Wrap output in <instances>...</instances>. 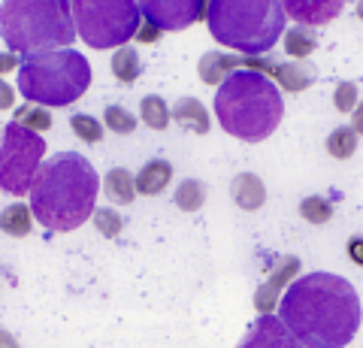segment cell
<instances>
[{
	"instance_id": "cell-7",
	"label": "cell",
	"mask_w": 363,
	"mask_h": 348,
	"mask_svg": "<svg viewBox=\"0 0 363 348\" xmlns=\"http://www.w3.org/2000/svg\"><path fill=\"white\" fill-rule=\"evenodd\" d=\"M76 33L91 49H116L133 40L143 21L136 0H70Z\"/></svg>"
},
{
	"instance_id": "cell-29",
	"label": "cell",
	"mask_w": 363,
	"mask_h": 348,
	"mask_svg": "<svg viewBox=\"0 0 363 348\" xmlns=\"http://www.w3.org/2000/svg\"><path fill=\"white\" fill-rule=\"evenodd\" d=\"M333 103H336L339 112H351L357 106V85L354 82H339L336 94H333Z\"/></svg>"
},
{
	"instance_id": "cell-13",
	"label": "cell",
	"mask_w": 363,
	"mask_h": 348,
	"mask_svg": "<svg viewBox=\"0 0 363 348\" xmlns=\"http://www.w3.org/2000/svg\"><path fill=\"white\" fill-rule=\"evenodd\" d=\"M169 118H176L182 128H188L191 133H200V137L203 133H209V128H212L209 112L197 97H179L176 106L169 109Z\"/></svg>"
},
{
	"instance_id": "cell-34",
	"label": "cell",
	"mask_w": 363,
	"mask_h": 348,
	"mask_svg": "<svg viewBox=\"0 0 363 348\" xmlns=\"http://www.w3.org/2000/svg\"><path fill=\"white\" fill-rule=\"evenodd\" d=\"M351 128H354V133H363V103H357L351 112Z\"/></svg>"
},
{
	"instance_id": "cell-17",
	"label": "cell",
	"mask_w": 363,
	"mask_h": 348,
	"mask_svg": "<svg viewBox=\"0 0 363 348\" xmlns=\"http://www.w3.org/2000/svg\"><path fill=\"white\" fill-rule=\"evenodd\" d=\"M100 191H104L112 203L128 206V203H133V197H136V179H133L130 170H124V167H112V170L106 173L104 188Z\"/></svg>"
},
{
	"instance_id": "cell-4",
	"label": "cell",
	"mask_w": 363,
	"mask_h": 348,
	"mask_svg": "<svg viewBox=\"0 0 363 348\" xmlns=\"http://www.w3.org/2000/svg\"><path fill=\"white\" fill-rule=\"evenodd\" d=\"M0 37L16 55H37L70 46L76 40L70 0H4Z\"/></svg>"
},
{
	"instance_id": "cell-22",
	"label": "cell",
	"mask_w": 363,
	"mask_h": 348,
	"mask_svg": "<svg viewBox=\"0 0 363 348\" xmlns=\"http://www.w3.org/2000/svg\"><path fill=\"white\" fill-rule=\"evenodd\" d=\"M18 125H25V128H30V130H37V133H45L52 128V116H49V109L45 106H40V103H28L25 106H18L16 109V116H13Z\"/></svg>"
},
{
	"instance_id": "cell-30",
	"label": "cell",
	"mask_w": 363,
	"mask_h": 348,
	"mask_svg": "<svg viewBox=\"0 0 363 348\" xmlns=\"http://www.w3.org/2000/svg\"><path fill=\"white\" fill-rule=\"evenodd\" d=\"M161 28H157V25H152V21L149 18H143L140 21V28H136V33H133V37L136 40H140V43H157V40H161Z\"/></svg>"
},
{
	"instance_id": "cell-2",
	"label": "cell",
	"mask_w": 363,
	"mask_h": 348,
	"mask_svg": "<svg viewBox=\"0 0 363 348\" xmlns=\"http://www.w3.org/2000/svg\"><path fill=\"white\" fill-rule=\"evenodd\" d=\"M100 191V176L79 152H58L40 164L30 185V212L45 230L67 233L91 218Z\"/></svg>"
},
{
	"instance_id": "cell-35",
	"label": "cell",
	"mask_w": 363,
	"mask_h": 348,
	"mask_svg": "<svg viewBox=\"0 0 363 348\" xmlns=\"http://www.w3.org/2000/svg\"><path fill=\"white\" fill-rule=\"evenodd\" d=\"M0 345H16V339H13V336H6L4 330H0Z\"/></svg>"
},
{
	"instance_id": "cell-20",
	"label": "cell",
	"mask_w": 363,
	"mask_h": 348,
	"mask_svg": "<svg viewBox=\"0 0 363 348\" xmlns=\"http://www.w3.org/2000/svg\"><path fill=\"white\" fill-rule=\"evenodd\" d=\"M318 49V37H315V30L309 25H297V28H291L285 33V52L291 55V58H309V55Z\"/></svg>"
},
{
	"instance_id": "cell-1",
	"label": "cell",
	"mask_w": 363,
	"mask_h": 348,
	"mask_svg": "<svg viewBox=\"0 0 363 348\" xmlns=\"http://www.w3.org/2000/svg\"><path fill=\"white\" fill-rule=\"evenodd\" d=\"M276 309L288 333L306 348H342L360 327L357 291L333 273L300 276Z\"/></svg>"
},
{
	"instance_id": "cell-11",
	"label": "cell",
	"mask_w": 363,
	"mask_h": 348,
	"mask_svg": "<svg viewBox=\"0 0 363 348\" xmlns=\"http://www.w3.org/2000/svg\"><path fill=\"white\" fill-rule=\"evenodd\" d=\"M279 4L285 9V16L294 18L297 25L321 28L342 13L345 0H279Z\"/></svg>"
},
{
	"instance_id": "cell-10",
	"label": "cell",
	"mask_w": 363,
	"mask_h": 348,
	"mask_svg": "<svg viewBox=\"0 0 363 348\" xmlns=\"http://www.w3.org/2000/svg\"><path fill=\"white\" fill-rule=\"evenodd\" d=\"M143 18L161 30H185L200 21V0H136Z\"/></svg>"
},
{
	"instance_id": "cell-36",
	"label": "cell",
	"mask_w": 363,
	"mask_h": 348,
	"mask_svg": "<svg viewBox=\"0 0 363 348\" xmlns=\"http://www.w3.org/2000/svg\"><path fill=\"white\" fill-rule=\"evenodd\" d=\"M357 16L363 18V0H357Z\"/></svg>"
},
{
	"instance_id": "cell-33",
	"label": "cell",
	"mask_w": 363,
	"mask_h": 348,
	"mask_svg": "<svg viewBox=\"0 0 363 348\" xmlns=\"http://www.w3.org/2000/svg\"><path fill=\"white\" fill-rule=\"evenodd\" d=\"M21 61H18V55L16 52H0V76L4 73H9L13 67H18Z\"/></svg>"
},
{
	"instance_id": "cell-32",
	"label": "cell",
	"mask_w": 363,
	"mask_h": 348,
	"mask_svg": "<svg viewBox=\"0 0 363 348\" xmlns=\"http://www.w3.org/2000/svg\"><path fill=\"white\" fill-rule=\"evenodd\" d=\"M348 257L354 261L357 266H363V237H354L348 242Z\"/></svg>"
},
{
	"instance_id": "cell-18",
	"label": "cell",
	"mask_w": 363,
	"mask_h": 348,
	"mask_svg": "<svg viewBox=\"0 0 363 348\" xmlns=\"http://www.w3.org/2000/svg\"><path fill=\"white\" fill-rule=\"evenodd\" d=\"M33 228V212L30 206L25 203H13V206H6L4 212H0V230L6 233V237H13V240H21V237H28Z\"/></svg>"
},
{
	"instance_id": "cell-27",
	"label": "cell",
	"mask_w": 363,
	"mask_h": 348,
	"mask_svg": "<svg viewBox=\"0 0 363 348\" xmlns=\"http://www.w3.org/2000/svg\"><path fill=\"white\" fill-rule=\"evenodd\" d=\"M104 121H106V128H109L112 133H121V137H128V133H133V130H136V118H133L124 106H116V103L106 106Z\"/></svg>"
},
{
	"instance_id": "cell-26",
	"label": "cell",
	"mask_w": 363,
	"mask_h": 348,
	"mask_svg": "<svg viewBox=\"0 0 363 348\" xmlns=\"http://www.w3.org/2000/svg\"><path fill=\"white\" fill-rule=\"evenodd\" d=\"M70 128L79 140H85V142H100L104 140V125H100L97 118H91L85 116V112H76V116L70 118Z\"/></svg>"
},
{
	"instance_id": "cell-23",
	"label": "cell",
	"mask_w": 363,
	"mask_h": 348,
	"mask_svg": "<svg viewBox=\"0 0 363 348\" xmlns=\"http://www.w3.org/2000/svg\"><path fill=\"white\" fill-rule=\"evenodd\" d=\"M140 116H143V121L152 130H167V125H169V106L164 103L161 97H155V94L152 97H143Z\"/></svg>"
},
{
	"instance_id": "cell-6",
	"label": "cell",
	"mask_w": 363,
	"mask_h": 348,
	"mask_svg": "<svg viewBox=\"0 0 363 348\" xmlns=\"http://www.w3.org/2000/svg\"><path fill=\"white\" fill-rule=\"evenodd\" d=\"M91 64L70 46L25 55L18 64V91L40 106H70L88 91Z\"/></svg>"
},
{
	"instance_id": "cell-19",
	"label": "cell",
	"mask_w": 363,
	"mask_h": 348,
	"mask_svg": "<svg viewBox=\"0 0 363 348\" xmlns=\"http://www.w3.org/2000/svg\"><path fill=\"white\" fill-rule=\"evenodd\" d=\"M140 73H143L140 55H136L130 46H118L116 58H112V76H116L118 82H124V85H133L136 79H140Z\"/></svg>"
},
{
	"instance_id": "cell-28",
	"label": "cell",
	"mask_w": 363,
	"mask_h": 348,
	"mask_svg": "<svg viewBox=\"0 0 363 348\" xmlns=\"http://www.w3.org/2000/svg\"><path fill=\"white\" fill-rule=\"evenodd\" d=\"M91 218H94L97 230L104 233V237H118L121 228H124L121 215H118V212H112L109 206H106V209H97V206H94V212H91Z\"/></svg>"
},
{
	"instance_id": "cell-15",
	"label": "cell",
	"mask_w": 363,
	"mask_h": 348,
	"mask_svg": "<svg viewBox=\"0 0 363 348\" xmlns=\"http://www.w3.org/2000/svg\"><path fill=\"white\" fill-rule=\"evenodd\" d=\"M169 179H173V164H167L161 158L149 161L140 173H136V194H145V197L164 194V188L169 185Z\"/></svg>"
},
{
	"instance_id": "cell-12",
	"label": "cell",
	"mask_w": 363,
	"mask_h": 348,
	"mask_svg": "<svg viewBox=\"0 0 363 348\" xmlns=\"http://www.w3.org/2000/svg\"><path fill=\"white\" fill-rule=\"evenodd\" d=\"M297 273H300V261H297V257H281L279 266H276V273H272L267 282L255 291V309H260V312H272V309H276L279 306V291L285 288Z\"/></svg>"
},
{
	"instance_id": "cell-24",
	"label": "cell",
	"mask_w": 363,
	"mask_h": 348,
	"mask_svg": "<svg viewBox=\"0 0 363 348\" xmlns=\"http://www.w3.org/2000/svg\"><path fill=\"white\" fill-rule=\"evenodd\" d=\"M327 152H330L333 158H339V161L351 158V155L357 152V133H354V128H336L330 137H327Z\"/></svg>"
},
{
	"instance_id": "cell-14",
	"label": "cell",
	"mask_w": 363,
	"mask_h": 348,
	"mask_svg": "<svg viewBox=\"0 0 363 348\" xmlns=\"http://www.w3.org/2000/svg\"><path fill=\"white\" fill-rule=\"evenodd\" d=\"M245 345H297V339L288 333V327L281 324V318H272L269 312L260 315V321L252 327V336L245 339Z\"/></svg>"
},
{
	"instance_id": "cell-31",
	"label": "cell",
	"mask_w": 363,
	"mask_h": 348,
	"mask_svg": "<svg viewBox=\"0 0 363 348\" xmlns=\"http://www.w3.org/2000/svg\"><path fill=\"white\" fill-rule=\"evenodd\" d=\"M16 106V91L9 82H0V109H13Z\"/></svg>"
},
{
	"instance_id": "cell-5",
	"label": "cell",
	"mask_w": 363,
	"mask_h": 348,
	"mask_svg": "<svg viewBox=\"0 0 363 348\" xmlns=\"http://www.w3.org/2000/svg\"><path fill=\"white\" fill-rule=\"evenodd\" d=\"M206 21L221 46L242 55H267L285 33V9L279 0H209Z\"/></svg>"
},
{
	"instance_id": "cell-21",
	"label": "cell",
	"mask_w": 363,
	"mask_h": 348,
	"mask_svg": "<svg viewBox=\"0 0 363 348\" xmlns=\"http://www.w3.org/2000/svg\"><path fill=\"white\" fill-rule=\"evenodd\" d=\"M203 203H206V188L197 179H185L179 188H176V206L182 212H197Z\"/></svg>"
},
{
	"instance_id": "cell-9",
	"label": "cell",
	"mask_w": 363,
	"mask_h": 348,
	"mask_svg": "<svg viewBox=\"0 0 363 348\" xmlns=\"http://www.w3.org/2000/svg\"><path fill=\"white\" fill-rule=\"evenodd\" d=\"M236 67H248V70H260V73L272 76V79L281 85V91H291V94L306 91V88L318 79L315 64H309V61L279 64L272 58H264V55H245V58H236Z\"/></svg>"
},
{
	"instance_id": "cell-16",
	"label": "cell",
	"mask_w": 363,
	"mask_h": 348,
	"mask_svg": "<svg viewBox=\"0 0 363 348\" xmlns=\"http://www.w3.org/2000/svg\"><path fill=\"white\" fill-rule=\"evenodd\" d=\"M230 194L236 200V206H242L245 212H255V209L264 206L267 188L255 173H240L233 179V185H230Z\"/></svg>"
},
{
	"instance_id": "cell-3",
	"label": "cell",
	"mask_w": 363,
	"mask_h": 348,
	"mask_svg": "<svg viewBox=\"0 0 363 348\" xmlns=\"http://www.w3.org/2000/svg\"><path fill=\"white\" fill-rule=\"evenodd\" d=\"M215 116L230 137L260 142L279 128L285 116V100L267 73L236 67L221 79V88L215 94Z\"/></svg>"
},
{
	"instance_id": "cell-8",
	"label": "cell",
	"mask_w": 363,
	"mask_h": 348,
	"mask_svg": "<svg viewBox=\"0 0 363 348\" xmlns=\"http://www.w3.org/2000/svg\"><path fill=\"white\" fill-rule=\"evenodd\" d=\"M45 155V140L37 130H30L25 125L4 128V140H0V191L6 194H28L37 170Z\"/></svg>"
},
{
	"instance_id": "cell-25",
	"label": "cell",
	"mask_w": 363,
	"mask_h": 348,
	"mask_svg": "<svg viewBox=\"0 0 363 348\" xmlns=\"http://www.w3.org/2000/svg\"><path fill=\"white\" fill-rule=\"evenodd\" d=\"M300 215L309 221V224H324V221H330L333 215V203L327 197H306L303 203H300Z\"/></svg>"
}]
</instances>
